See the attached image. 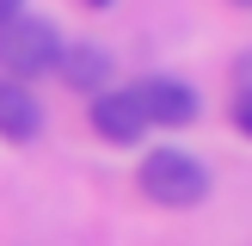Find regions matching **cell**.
Returning a JSON list of instances; mask_svg holds the SVG:
<instances>
[{
	"label": "cell",
	"mask_w": 252,
	"mask_h": 246,
	"mask_svg": "<svg viewBox=\"0 0 252 246\" xmlns=\"http://www.w3.org/2000/svg\"><path fill=\"white\" fill-rule=\"evenodd\" d=\"M93 135L111 148H135L148 135V117L135 111V98L123 92V86H105V92L93 98Z\"/></svg>",
	"instance_id": "obj_4"
},
{
	"label": "cell",
	"mask_w": 252,
	"mask_h": 246,
	"mask_svg": "<svg viewBox=\"0 0 252 246\" xmlns=\"http://www.w3.org/2000/svg\"><path fill=\"white\" fill-rule=\"evenodd\" d=\"M86 6H111V0H86Z\"/></svg>",
	"instance_id": "obj_8"
},
{
	"label": "cell",
	"mask_w": 252,
	"mask_h": 246,
	"mask_svg": "<svg viewBox=\"0 0 252 246\" xmlns=\"http://www.w3.org/2000/svg\"><path fill=\"white\" fill-rule=\"evenodd\" d=\"M234 6H252V0H234Z\"/></svg>",
	"instance_id": "obj_9"
},
{
	"label": "cell",
	"mask_w": 252,
	"mask_h": 246,
	"mask_svg": "<svg viewBox=\"0 0 252 246\" xmlns=\"http://www.w3.org/2000/svg\"><path fill=\"white\" fill-rule=\"evenodd\" d=\"M135 184H142V197L160 203V209H191V203L209 197V166L197 154H185V148H148Z\"/></svg>",
	"instance_id": "obj_1"
},
{
	"label": "cell",
	"mask_w": 252,
	"mask_h": 246,
	"mask_svg": "<svg viewBox=\"0 0 252 246\" xmlns=\"http://www.w3.org/2000/svg\"><path fill=\"white\" fill-rule=\"evenodd\" d=\"M129 98L148 117V129H185V123H197V111H203V98L185 80H172V74H148L142 86H129Z\"/></svg>",
	"instance_id": "obj_3"
},
{
	"label": "cell",
	"mask_w": 252,
	"mask_h": 246,
	"mask_svg": "<svg viewBox=\"0 0 252 246\" xmlns=\"http://www.w3.org/2000/svg\"><path fill=\"white\" fill-rule=\"evenodd\" d=\"M19 12H25V0H0V25H6V19H19Z\"/></svg>",
	"instance_id": "obj_7"
},
{
	"label": "cell",
	"mask_w": 252,
	"mask_h": 246,
	"mask_svg": "<svg viewBox=\"0 0 252 246\" xmlns=\"http://www.w3.org/2000/svg\"><path fill=\"white\" fill-rule=\"evenodd\" d=\"M56 74H62V86L68 92H86V98H98L105 92V80H111V56L98 43H62V56H56Z\"/></svg>",
	"instance_id": "obj_5"
},
{
	"label": "cell",
	"mask_w": 252,
	"mask_h": 246,
	"mask_svg": "<svg viewBox=\"0 0 252 246\" xmlns=\"http://www.w3.org/2000/svg\"><path fill=\"white\" fill-rule=\"evenodd\" d=\"M37 129H43V105L19 80H0V142L25 148V142H37Z\"/></svg>",
	"instance_id": "obj_6"
},
{
	"label": "cell",
	"mask_w": 252,
	"mask_h": 246,
	"mask_svg": "<svg viewBox=\"0 0 252 246\" xmlns=\"http://www.w3.org/2000/svg\"><path fill=\"white\" fill-rule=\"evenodd\" d=\"M62 56V31L56 19H37V12H19V19L0 25V68L12 74V80H37V74H49Z\"/></svg>",
	"instance_id": "obj_2"
}]
</instances>
